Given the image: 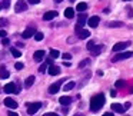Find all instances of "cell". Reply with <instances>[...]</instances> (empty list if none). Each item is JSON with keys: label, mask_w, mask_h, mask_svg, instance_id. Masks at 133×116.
<instances>
[{"label": "cell", "mask_w": 133, "mask_h": 116, "mask_svg": "<svg viewBox=\"0 0 133 116\" xmlns=\"http://www.w3.org/2000/svg\"><path fill=\"white\" fill-rule=\"evenodd\" d=\"M35 80H36L35 76H29V78H27L26 80H24V87H27V89H29V87L32 86L33 83H35Z\"/></svg>", "instance_id": "cell-18"}, {"label": "cell", "mask_w": 133, "mask_h": 116, "mask_svg": "<svg viewBox=\"0 0 133 116\" xmlns=\"http://www.w3.org/2000/svg\"><path fill=\"white\" fill-rule=\"evenodd\" d=\"M4 93H20V86L16 83H7L4 86Z\"/></svg>", "instance_id": "cell-2"}, {"label": "cell", "mask_w": 133, "mask_h": 116, "mask_svg": "<svg viewBox=\"0 0 133 116\" xmlns=\"http://www.w3.org/2000/svg\"><path fill=\"white\" fill-rule=\"evenodd\" d=\"M103 116H115L113 113H110V112H106V113H103Z\"/></svg>", "instance_id": "cell-42"}, {"label": "cell", "mask_w": 133, "mask_h": 116, "mask_svg": "<svg viewBox=\"0 0 133 116\" xmlns=\"http://www.w3.org/2000/svg\"><path fill=\"white\" fill-rule=\"evenodd\" d=\"M47 72H49L50 76H57L59 73H60V67L59 66H49V69H47Z\"/></svg>", "instance_id": "cell-11"}, {"label": "cell", "mask_w": 133, "mask_h": 116, "mask_svg": "<svg viewBox=\"0 0 133 116\" xmlns=\"http://www.w3.org/2000/svg\"><path fill=\"white\" fill-rule=\"evenodd\" d=\"M9 76H10L9 70H6V67H4V66H0V78H2V79H7Z\"/></svg>", "instance_id": "cell-17"}, {"label": "cell", "mask_w": 133, "mask_h": 116, "mask_svg": "<svg viewBox=\"0 0 133 116\" xmlns=\"http://www.w3.org/2000/svg\"><path fill=\"white\" fill-rule=\"evenodd\" d=\"M72 100H73V99L70 98V96H62V98L59 99V102H60L63 106H67L69 103H72Z\"/></svg>", "instance_id": "cell-15"}, {"label": "cell", "mask_w": 133, "mask_h": 116, "mask_svg": "<svg viewBox=\"0 0 133 116\" xmlns=\"http://www.w3.org/2000/svg\"><path fill=\"white\" fill-rule=\"evenodd\" d=\"M104 105V96L102 95H95L92 99H90V109L93 110V112H97L99 109H102Z\"/></svg>", "instance_id": "cell-1"}, {"label": "cell", "mask_w": 133, "mask_h": 116, "mask_svg": "<svg viewBox=\"0 0 133 116\" xmlns=\"http://www.w3.org/2000/svg\"><path fill=\"white\" fill-rule=\"evenodd\" d=\"M63 59H64V60H70V59H72V55H70V53H64Z\"/></svg>", "instance_id": "cell-33"}, {"label": "cell", "mask_w": 133, "mask_h": 116, "mask_svg": "<svg viewBox=\"0 0 133 116\" xmlns=\"http://www.w3.org/2000/svg\"><path fill=\"white\" fill-rule=\"evenodd\" d=\"M89 63H90V60H89V59H86V60L80 62V65H79V67H80V69H83V67H84V66H87Z\"/></svg>", "instance_id": "cell-29"}, {"label": "cell", "mask_w": 133, "mask_h": 116, "mask_svg": "<svg viewBox=\"0 0 133 116\" xmlns=\"http://www.w3.org/2000/svg\"><path fill=\"white\" fill-rule=\"evenodd\" d=\"M42 107V103L40 102H35V103H29V107H27V113L29 115H35L39 109Z\"/></svg>", "instance_id": "cell-4"}, {"label": "cell", "mask_w": 133, "mask_h": 116, "mask_svg": "<svg viewBox=\"0 0 133 116\" xmlns=\"http://www.w3.org/2000/svg\"><path fill=\"white\" fill-rule=\"evenodd\" d=\"M76 116H84V115H82V113H79V115H76Z\"/></svg>", "instance_id": "cell-45"}, {"label": "cell", "mask_w": 133, "mask_h": 116, "mask_svg": "<svg viewBox=\"0 0 133 116\" xmlns=\"http://www.w3.org/2000/svg\"><path fill=\"white\" fill-rule=\"evenodd\" d=\"M0 37H6V32L4 30H0Z\"/></svg>", "instance_id": "cell-40"}, {"label": "cell", "mask_w": 133, "mask_h": 116, "mask_svg": "<svg viewBox=\"0 0 133 116\" xmlns=\"http://www.w3.org/2000/svg\"><path fill=\"white\" fill-rule=\"evenodd\" d=\"M10 53H12L15 57H20V56H22L20 50H19V49H15V47H12V49H10Z\"/></svg>", "instance_id": "cell-23"}, {"label": "cell", "mask_w": 133, "mask_h": 116, "mask_svg": "<svg viewBox=\"0 0 133 116\" xmlns=\"http://www.w3.org/2000/svg\"><path fill=\"white\" fill-rule=\"evenodd\" d=\"M102 49H103L102 46H96V44H95V46H93V49L90 50V52H92V55H93V56H96V55H99V53L102 52Z\"/></svg>", "instance_id": "cell-22"}, {"label": "cell", "mask_w": 133, "mask_h": 116, "mask_svg": "<svg viewBox=\"0 0 133 116\" xmlns=\"http://www.w3.org/2000/svg\"><path fill=\"white\" fill-rule=\"evenodd\" d=\"M127 46H130V42H119L113 46V52H120V50H124Z\"/></svg>", "instance_id": "cell-7"}, {"label": "cell", "mask_w": 133, "mask_h": 116, "mask_svg": "<svg viewBox=\"0 0 133 116\" xmlns=\"http://www.w3.org/2000/svg\"><path fill=\"white\" fill-rule=\"evenodd\" d=\"M129 57H133V52H122L113 57V62H120V60H124V59H129Z\"/></svg>", "instance_id": "cell-3"}, {"label": "cell", "mask_w": 133, "mask_h": 116, "mask_svg": "<svg viewBox=\"0 0 133 116\" xmlns=\"http://www.w3.org/2000/svg\"><path fill=\"white\" fill-rule=\"evenodd\" d=\"M109 27H122V23L120 22H110Z\"/></svg>", "instance_id": "cell-28"}, {"label": "cell", "mask_w": 133, "mask_h": 116, "mask_svg": "<svg viewBox=\"0 0 133 116\" xmlns=\"http://www.w3.org/2000/svg\"><path fill=\"white\" fill-rule=\"evenodd\" d=\"M10 7V0H3L2 3V9H9Z\"/></svg>", "instance_id": "cell-27"}, {"label": "cell", "mask_w": 133, "mask_h": 116, "mask_svg": "<svg viewBox=\"0 0 133 116\" xmlns=\"http://www.w3.org/2000/svg\"><path fill=\"white\" fill-rule=\"evenodd\" d=\"M59 56H60L59 50H56V49H52V50H50V57H52V59H56V57H59Z\"/></svg>", "instance_id": "cell-25"}, {"label": "cell", "mask_w": 133, "mask_h": 116, "mask_svg": "<svg viewBox=\"0 0 133 116\" xmlns=\"http://www.w3.org/2000/svg\"><path fill=\"white\" fill-rule=\"evenodd\" d=\"M124 85H126V83H124L123 80H117V82H116V87H123Z\"/></svg>", "instance_id": "cell-32"}, {"label": "cell", "mask_w": 133, "mask_h": 116, "mask_svg": "<svg viewBox=\"0 0 133 116\" xmlns=\"http://www.w3.org/2000/svg\"><path fill=\"white\" fill-rule=\"evenodd\" d=\"M43 116H59L57 113H55V112H49V113H44Z\"/></svg>", "instance_id": "cell-36"}, {"label": "cell", "mask_w": 133, "mask_h": 116, "mask_svg": "<svg viewBox=\"0 0 133 116\" xmlns=\"http://www.w3.org/2000/svg\"><path fill=\"white\" fill-rule=\"evenodd\" d=\"M7 115H9V116H19V115H17V113H16V112H9V113H7Z\"/></svg>", "instance_id": "cell-41"}, {"label": "cell", "mask_w": 133, "mask_h": 116, "mask_svg": "<svg viewBox=\"0 0 133 116\" xmlns=\"http://www.w3.org/2000/svg\"><path fill=\"white\" fill-rule=\"evenodd\" d=\"M15 10L17 13L26 12L27 10V3L24 2V0H17V3H16V6H15Z\"/></svg>", "instance_id": "cell-5"}, {"label": "cell", "mask_w": 133, "mask_h": 116, "mask_svg": "<svg viewBox=\"0 0 133 116\" xmlns=\"http://www.w3.org/2000/svg\"><path fill=\"white\" fill-rule=\"evenodd\" d=\"M62 83H63V80H57V82H55L53 85H50V86H49V93H50V95L57 93L59 89H60V86H62Z\"/></svg>", "instance_id": "cell-6"}, {"label": "cell", "mask_w": 133, "mask_h": 116, "mask_svg": "<svg viewBox=\"0 0 133 116\" xmlns=\"http://www.w3.org/2000/svg\"><path fill=\"white\" fill-rule=\"evenodd\" d=\"M33 37H35V40L40 42V40H43L44 35H43V33H42V32H36V33H35V36H33Z\"/></svg>", "instance_id": "cell-24"}, {"label": "cell", "mask_w": 133, "mask_h": 116, "mask_svg": "<svg viewBox=\"0 0 133 116\" xmlns=\"http://www.w3.org/2000/svg\"><path fill=\"white\" fill-rule=\"evenodd\" d=\"M99 22H100V19H99V16H92V17L87 20V24H89L90 27H96L99 24Z\"/></svg>", "instance_id": "cell-10"}, {"label": "cell", "mask_w": 133, "mask_h": 116, "mask_svg": "<svg viewBox=\"0 0 133 116\" xmlns=\"http://www.w3.org/2000/svg\"><path fill=\"white\" fill-rule=\"evenodd\" d=\"M130 93H133V87H132V90H130Z\"/></svg>", "instance_id": "cell-46"}, {"label": "cell", "mask_w": 133, "mask_h": 116, "mask_svg": "<svg viewBox=\"0 0 133 116\" xmlns=\"http://www.w3.org/2000/svg\"><path fill=\"white\" fill-rule=\"evenodd\" d=\"M77 36H79V39H87L90 36V32L89 30H84V29H80L77 32Z\"/></svg>", "instance_id": "cell-16"}, {"label": "cell", "mask_w": 133, "mask_h": 116, "mask_svg": "<svg viewBox=\"0 0 133 116\" xmlns=\"http://www.w3.org/2000/svg\"><path fill=\"white\" fill-rule=\"evenodd\" d=\"M56 3H60V2H63V0H55Z\"/></svg>", "instance_id": "cell-44"}, {"label": "cell", "mask_w": 133, "mask_h": 116, "mask_svg": "<svg viewBox=\"0 0 133 116\" xmlns=\"http://www.w3.org/2000/svg\"><path fill=\"white\" fill-rule=\"evenodd\" d=\"M15 67H16V70H22V69L24 67V65L22 63V62H17V63L15 65Z\"/></svg>", "instance_id": "cell-31"}, {"label": "cell", "mask_w": 133, "mask_h": 116, "mask_svg": "<svg viewBox=\"0 0 133 116\" xmlns=\"http://www.w3.org/2000/svg\"><path fill=\"white\" fill-rule=\"evenodd\" d=\"M56 16H57V12H55V10H50V12H46L43 15V19L44 20H52V19H55Z\"/></svg>", "instance_id": "cell-13"}, {"label": "cell", "mask_w": 133, "mask_h": 116, "mask_svg": "<svg viewBox=\"0 0 133 116\" xmlns=\"http://www.w3.org/2000/svg\"><path fill=\"white\" fill-rule=\"evenodd\" d=\"M2 43H3V44H9V39H7V37H3V40H2Z\"/></svg>", "instance_id": "cell-38"}, {"label": "cell", "mask_w": 133, "mask_h": 116, "mask_svg": "<svg viewBox=\"0 0 133 116\" xmlns=\"http://www.w3.org/2000/svg\"><path fill=\"white\" fill-rule=\"evenodd\" d=\"M27 2H29L30 4H37L39 2H40V0H27Z\"/></svg>", "instance_id": "cell-37"}, {"label": "cell", "mask_w": 133, "mask_h": 116, "mask_svg": "<svg viewBox=\"0 0 133 116\" xmlns=\"http://www.w3.org/2000/svg\"><path fill=\"white\" fill-rule=\"evenodd\" d=\"M44 50H37V52H35V55H33V59H35L36 62H42L43 60V57H44Z\"/></svg>", "instance_id": "cell-12"}, {"label": "cell", "mask_w": 133, "mask_h": 116, "mask_svg": "<svg viewBox=\"0 0 133 116\" xmlns=\"http://www.w3.org/2000/svg\"><path fill=\"white\" fill-rule=\"evenodd\" d=\"M6 24H7V20H6V19H0V26L3 27V26H6Z\"/></svg>", "instance_id": "cell-34"}, {"label": "cell", "mask_w": 133, "mask_h": 116, "mask_svg": "<svg viewBox=\"0 0 133 116\" xmlns=\"http://www.w3.org/2000/svg\"><path fill=\"white\" fill-rule=\"evenodd\" d=\"M112 110L116 113H123L124 112V107L122 106L120 103H112Z\"/></svg>", "instance_id": "cell-14"}, {"label": "cell", "mask_w": 133, "mask_h": 116, "mask_svg": "<svg viewBox=\"0 0 133 116\" xmlns=\"http://www.w3.org/2000/svg\"><path fill=\"white\" fill-rule=\"evenodd\" d=\"M75 86H76V83H75V82H69V83H67L66 86H64V92H67V90H72Z\"/></svg>", "instance_id": "cell-26"}, {"label": "cell", "mask_w": 133, "mask_h": 116, "mask_svg": "<svg viewBox=\"0 0 133 116\" xmlns=\"http://www.w3.org/2000/svg\"><path fill=\"white\" fill-rule=\"evenodd\" d=\"M124 2H130V0H124Z\"/></svg>", "instance_id": "cell-49"}, {"label": "cell", "mask_w": 133, "mask_h": 116, "mask_svg": "<svg viewBox=\"0 0 133 116\" xmlns=\"http://www.w3.org/2000/svg\"><path fill=\"white\" fill-rule=\"evenodd\" d=\"M93 46H95V43H93V42H89V43H87V50H92Z\"/></svg>", "instance_id": "cell-35"}, {"label": "cell", "mask_w": 133, "mask_h": 116, "mask_svg": "<svg viewBox=\"0 0 133 116\" xmlns=\"http://www.w3.org/2000/svg\"><path fill=\"white\" fill-rule=\"evenodd\" d=\"M64 16H66L67 19H73L75 17V10H73L72 7H67V9L64 10Z\"/></svg>", "instance_id": "cell-19"}, {"label": "cell", "mask_w": 133, "mask_h": 116, "mask_svg": "<svg viewBox=\"0 0 133 116\" xmlns=\"http://www.w3.org/2000/svg\"><path fill=\"white\" fill-rule=\"evenodd\" d=\"M3 103L6 105V106L9 107V109H16V107L19 106V103L15 100V99H12V98H6V99H4Z\"/></svg>", "instance_id": "cell-8"}, {"label": "cell", "mask_w": 133, "mask_h": 116, "mask_svg": "<svg viewBox=\"0 0 133 116\" xmlns=\"http://www.w3.org/2000/svg\"><path fill=\"white\" fill-rule=\"evenodd\" d=\"M0 10H2V4H0Z\"/></svg>", "instance_id": "cell-47"}, {"label": "cell", "mask_w": 133, "mask_h": 116, "mask_svg": "<svg viewBox=\"0 0 133 116\" xmlns=\"http://www.w3.org/2000/svg\"><path fill=\"white\" fill-rule=\"evenodd\" d=\"M46 70H47V63H43L40 67H39V72H40V73H44Z\"/></svg>", "instance_id": "cell-30"}, {"label": "cell", "mask_w": 133, "mask_h": 116, "mask_svg": "<svg viewBox=\"0 0 133 116\" xmlns=\"http://www.w3.org/2000/svg\"><path fill=\"white\" fill-rule=\"evenodd\" d=\"M86 23H87V17H86V15H83V13H82V15L79 16V19H77V24L83 26V24H86Z\"/></svg>", "instance_id": "cell-21"}, {"label": "cell", "mask_w": 133, "mask_h": 116, "mask_svg": "<svg viewBox=\"0 0 133 116\" xmlns=\"http://www.w3.org/2000/svg\"><path fill=\"white\" fill-rule=\"evenodd\" d=\"M110 96H113V98L116 96V92H115V90H110Z\"/></svg>", "instance_id": "cell-43"}, {"label": "cell", "mask_w": 133, "mask_h": 116, "mask_svg": "<svg viewBox=\"0 0 133 116\" xmlns=\"http://www.w3.org/2000/svg\"><path fill=\"white\" fill-rule=\"evenodd\" d=\"M35 33H36L35 27H27V29L22 33V36H23V39H29V37H32V36H35Z\"/></svg>", "instance_id": "cell-9"}, {"label": "cell", "mask_w": 133, "mask_h": 116, "mask_svg": "<svg viewBox=\"0 0 133 116\" xmlns=\"http://www.w3.org/2000/svg\"><path fill=\"white\" fill-rule=\"evenodd\" d=\"M76 10H77V12H84V10H87V3H84V2H80V3H77V6H76Z\"/></svg>", "instance_id": "cell-20"}, {"label": "cell", "mask_w": 133, "mask_h": 116, "mask_svg": "<svg viewBox=\"0 0 133 116\" xmlns=\"http://www.w3.org/2000/svg\"><path fill=\"white\" fill-rule=\"evenodd\" d=\"M70 2H76V0H70Z\"/></svg>", "instance_id": "cell-48"}, {"label": "cell", "mask_w": 133, "mask_h": 116, "mask_svg": "<svg viewBox=\"0 0 133 116\" xmlns=\"http://www.w3.org/2000/svg\"><path fill=\"white\" fill-rule=\"evenodd\" d=\"M123 107H124V110H127V109H129V107H130V102H126Z\"/></svg>", "instance_id": "cell-39"}]
</instances>
